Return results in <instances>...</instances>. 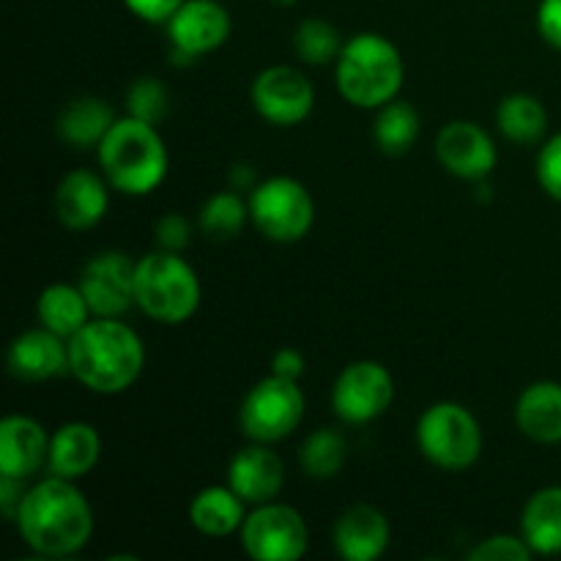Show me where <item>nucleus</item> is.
Returning a JSON list of instances; mask_svg holds the SVG:
<instances>
[{"label": "nucleus", "mask_w": 561, "mask_h": 561, "mask_svg": "<svg viewBox=\"0 0 561 561\" xmlns=\"http://www.w3.org/2000/svg\"><path fill=\"white\" fill-rule=\"evenodd\" d=\"M250 217L266 239L288 244L310 233L316 203L305 184L288 175H274L252 190Z\"/></svg>", "instance_id": "0eeeda50"}, {"label": "nucleus", "mask_w": 561, "mask_h": 561, "mask_svg": "<svg viewBox=\"0 0 561 561\" xmlns=\"http://www.w3.org/2000/svg\"><path fill=\"white\" fill-rule=\"evenodd\" d=\"M345 453H348L345 438L329 427H321V431L310 433L307 442L301 444L299 463L312 480H332L345 466Z\"/></svg>", "instance_id": "cd10ccee"}, {"label": "nucleus", "mask_w": 561, "mask_h": 561, "mask_svg": "<svg viewBox=\"0 0 561 561\" xmlns=\"http://www.w3.org/2000/svg\"><path fill=\"white\" fill-rule=\"evenodd\" d=\"M49 460V436L31 416H5L0 422V471L27 480Z\"/></svg>", "instance_id": "dca6fc26"}, {"label": "nucleus", "mask_w": 561, "mask_h": 561, "mask_svg": "<svg viewBox=\"0 0 561 561\" xmlns=\"http://www.w3.org/2000/svg\"><path fill=\"white\" fill-rule=\"evenodd\" d=\"M537 27L551 47L561 49V0H542L537 11Z\"/></svg>", "instance_id": "c9c22d12"}, {"label": "nucleus", "mask_w": 561, "mask_h": 561, "mask_svg": "<svg viewBox=\"0 0 561 561\" xmlns=\"http://www.w3.org/2000/svg\"><path fill=\"white\" fill-rule=\"evenodd\" d=\"M102 442L99 433L85 422H69L49 438V471L64 480H80L96 466Z\"/></svg>", "instance_id": "412c9836"}, {"label": "nucleus", "mask_w": 561, "mask_h": 561, "mask_svg": "<svg viewBox=\"0 0 561 561\" xmlns=\"http://www.w3.org/2000/svg\"><path fill=\"white\" fill-rule=\"evenodd\" d=\"M228 482L247 504L274 502L285 485V466L277 453L255 442L230 460Z\"/></svg>", "instance_id": "2eb2a0df"}, {"label": "nucleus", "mask_w": 561, "mask_h": 561, "mask_svg": "<svg viewBox=\"0 0 561 561\" xmlns=\"http://www.w3.org/2000/svg\"><path fill=\"white\" fill-rule=\"evenodd\" d=\"M272 373L279 378H290V381H299L305 376V356L294 348L277 351L272 362Z\"/></svg>", "instance_id": "e433bc0d"}, {"label": "nucleus", "mask_w": 561, "mask_h": 561, "mask_svg": "<svg viewBox=\"0 0 561 561\" xmlns=\"http://www.w3.org/2000/svg\"><path fill=\"white\" fill-rule=\"evenodd\" d=\"M36 312H38V321H42L44 329L60 334L64 340H71L88 323L91 307H88L80 285L55 283V285H49V288L42 290Z\"/></svg>", "instance_id": "393cba45"}, {"label": "nucleus", "mask_w": 561, "mask_h": 561, "mask_svg": "<svg viewBox=\"0 0 561 561\" xmlns=\"http://www.w3.org/2000/svg\"><path fill=\"white\" fill-rule=\"evenodd\" d=\"M75 480L49 477L22 496L16 526L27 546L42 557H71L82 551L93 535V510L71 485Z\"/></svg>", "instance_id": "f257e3e1"}, {"label": "nucleus", "mask_w": 561, "mask_h": 561, "mask_svg": "<svg viewBox=\"0 0 561 561\" xmlns=\"http://www.w3.org/2000/svg\"><path fill=\"white\" fill-rule=\"evenodd\" d=\"M520 433L537 444L561 442V383L537 381L524 389L515 405Z\"/></svg>", "instance_id": "aec40b11"}, {"label": "nucleus", "mask_w": 561, "mask_h": 561, "mask_svg": "<svg viewBox=\"0 0 561 561\" xmlns=\"http://www.w3.org/2000/svg\"><path fill=\"white\" fill-rule=\"evenodd\" d=\"M296 53L301 60L312 66H323L329 60H337L343 53V42H340L337 27L329 25L323 20H305L296 27Z\"/></svg>", "instance_id": "c756f323"}, {"label": "nucleus", "mask_w": 561, "mask_h": 561, "mask_svg": "<svg viewBox=\"0 0 561 561\" xmlns=\"http://www.w3.org/2000/svg\"><path fill=\"white\" fill-rule=\"evenodd\" d=\"M126 107H129V115L157 126L159 121L164 118V113H168V91H164L162 82L151 80V77L137 80L135 85L129 88Z\"/></svg>", "instance_id": "7c9ffc66"}, {"label": "nucleus", "mask_w": 561, "mask_h": 561, "mask_svg": "<svg viewBox=\"0 0 561 561\" xmlns=\"http://www.w3.org/2000/svg\"><path fill=\"white\" fill-rule=\"evenodd\" d=\"M531 548L524 537H510V535H496L482 540L474 551L469 553L471 561H529Z\"/></svg>", "instance_id": "2f4dec72"}, {"label": "nucleus", "mask_w": 561, "mask_h": 561, "mask_svg": "<svg viewBox=\"0 0 561 561\" xmlns=\"http://www.w3.org/2000/svg\"><path fill=\"white\" fill-rule=\"evenodd\" d=\"M252 104L257 115L274 126H296L312 113V82L294 66H272L252 82Z\"/></svg>", "instance_id": "9b49d317"}, {"label": "nucleus", "mask_w": 561, "mask_h": 561, "mask_svg": "<svg viewBox=\"0 0 561 561\" xmlns=\"http://www.w3.org/2000/svg\"><path fill=\"white\" fill-rule=\"evenodd\" d=\"M115 113L104 99L82 96L75 99L58 118V135L75 148H91L104 140L110 126L115 124Z\"/></svg>", "instance_id": "b1692460"}, {"label": "nucleus", "mask_w": 561, "mask_h": 561, "mask_svg": "<svg viewBox=\"0 0 561 561\" xmlns=\"http://www.w3.org/2000/svg\"><path fill=\"white\" fill-rule=\"evenodd\" d=\"M146 351L131 327L115 318L88 321L69 340V370L77 381L99 394H118L137 381Z\"/></svg>", "instance_id": "f03ea898"}, {"label": "nucleus", "mask_w": 561, "mask_h": 561, "mask_svg": "<svg viewBox=\"0 0 561 561\" xmlns=\"http://www.w3.org/2000/svg\"><path fill=\"white\" fill-rule=\"evenodd\" d=\"M135 301L159 323H184L201 307V279L175 252H151L137 261Z\"/></svg>", "instance_id": "39448f33"}, {"label": "nucleus", "mask_w": 561, "mask_h": 561, "mask_svg": "<svg viewBox=\"0 0 561 561\" xmlns=\"http://www.w3.org/2000/svg\"><path fill=\"white\" fill-rule=\"evenodd\" d=\"M190 222H186L181 214H168V217L159 219L157 225V239L164 250L181 252L186 244H190Z\"/></svg>", "instance_id": "72a5a7b5"}, {"label": "nucleus", "mask_w": 561, "mask_h": 561, "mask_svg": "<svg viewBox=\"0 0 561 561\" xmlns=\"http://www.w3.org/2000/svg\"><path fill=\"white\" fill-rule=\"evenodd\" d=\"M11 376L22 381H47L69 370V343L49 329H31L9 348Z\"/></svg>", "instance_id": "a211bd4d"}, {"label": "nucleus", "mask_w": 561, "mask_h": 561, "mask_svg": "<svg viewBox=\"0 0 561 561\" xmlns=\"http://www.w3.org/2000/svg\"><path fill=\"white\" fill-rule=\"evenodd\" d=\"M496 124L507 140L529 146V142H537L546 135L548 113L540 99L529 96V93H513V96L502 99V104H499Z\"/></svg>", "instance_id": "a878e982"}, {"label": "nucleus", "mask_w": 561, "mask_h": 561, "mask_svg": "<svg viewBox=\"0 0 561 561\" xmlns=\"http://www.w3.org/2000/svg\"><path fill=\"white\" fill-rule=\"evenodd\" d=\"M244 499L233 488H203L190 504V524L206 537H228L244 524Z\"/></svg>", "instance_id": "4be33fe9"}, {"label": "nucleus", "mask_w": 561, "mask_h": 561, "mask_svg": "<svg viewBox=\"0 0 561 561\" xmlns=\"http://www.w3.org/2000/svg\"><path fill=\"white\" fill-rule=\"evenodd\" d=\"M400 49L381 33H359L343 44L337 58V88L345 102L362 110H381L403 88Z\"/></svg>", "instance_id": "20e7f679"}, {"label": "nucleus", "mask_w": 561, "mask_h": 561, "mask_svg": "<svg viewBox=\"0 0 561 561\" xmlns=\"http://www.w3.org/2000/svg\"><path fill=\"white\" fill-rule=\"evenodd\" d=\"M394 400L392 373L378 362H354L337 376L332 389L334 414L348 425L378 420Z\"/></svg>", "instance_id": "9d476101"}, {"label": "nucleus", "mask_w": 561, "mask_h": 561, "mask_svg": "<svg viewBox=\"0 0 561 561\" xmlns=\"http://www.w3.org/2000/svg\"><path fill=\"white\" fill-rule=\"evenodd\" d=\"M520 531L535 553H561V485L542 488L526 502Z\"/></svg>", "instance_id": "5701e85b"}, {"label": "nucleus", "mask_w": 561, "mask_h": 561, "mask_svg": "<svg viewBox=\"0 0 561 561\" xmlns=\"http://www.w3.org/2000/svg\"><path fill=\"white\" fill-rule=\"evenodd\" d=\"M334 548L345 561H376L389 548V520L370 504L348 507L334 524Z\"/></svg>", "instance_id": "f3484780"}, {"label": "nucleus", "mask_w": 561, "mask_h": 561, "mask_svg": "<svg viewBox=\"0 0 561 561\" xmlns=\"http://www.w3.org/2000/svg\"><path fill=\"white\" fill-rule=\"evenodd\" d=\"M250 214V206H244L236 192H217L208 197V203L201 211V228L208 239H233Z\"/></svg>", "instance_id": "c85d7f7f"}, {"label": "nucleus", "mask_w": 561, "mask_h": 561, "mask_svg": "<svg viewBox=\"0 0 561 561\" xmlns=\"http://www.w3.org/2000/svg\"><path fill=\"white\" fill-rule=\"evenodd\" d=\"M416 442L431 463L447 471L469 469L482 453V431L466 405L436 403L420 416Z\"/></svg>", "instance_id": "423d86ee"}, {"label": "nucleus", "mask_w": 561, "mask_h": 561, "mask_svg": "<svg viewBox=\"0 0 561 561\" xmlns=\"http://www.w3.org/2000/svg\"><path fill=\"white\" fill-rule=\"evenodd\" d=\"M99 164L118 192L148 195L168 175V148L157 126L129 115L115 121L99 142Z\"/></svg>", "instance_id": "7ed1b4c3"}, {"label": "nucleus", "mask_w": 561, "mask_h": 561, "mask_svg": "<svg viewBox=\"0 0 561 561\" xmlns=\"http://www.w3.org/2000/svg\"><path fill=\"white\" fill-rule=\"evenodd\" d=\"M107 206V184L91 170H71L69 175L60 179L58 192H55V211H58V219L66 228H93L104 219Z\"/></svg>", "instance_id": "6ab92c4d"}, {"label": "nucleus", "mask_w": 561, "mask_h": 561, "mask_svg": "<svg viewBox=\"0 0 561 561\" xmlns=\"http://www.w3.org/2000/svg\"><path fill=\"white\" fill-rule=\"evenodd\" d=\"M537 179L542 190L561 203V131L542 146L537 159Z\"/></svg>", "instance_id": "473e14b6"}, {"label": "nucleus", "mask_w": 561, "mask_h": 561, "mask_svg": "<svg viewBox=\"0 0 561 561\" xmlns=\"http://www.w3.org/2000/svg\"><path fill=\"white\" fill-rule=\"evenodd\" d=\"M436 157L458 179H485L496 168V146L482 126L453 121L436 137Z\"/></svg>", "instance_id": "4468645a"}, {"label": "nucleus", "mask_w": 561, "mask_h": 561, "mask_svg": "<svg viewBox=\"0 0 561 561\" xmlns=\"http://www.w3.org/2000/svg\"><path fill=\"white\" fill-rule=\"evenodd\" d=\"M126 9L146 22H168L175 11L184 5V0H124Z\"/></svg>", "instance_id": "f704fd0d"}, {"label": "nucleus", "mask_w": 561, "mask_h": 561, "mask_svg": "<svg viewBox=\"0 0 561 561\" xmlns=\"http://www.w3.org/2000/svg\"><path fill=\"white\" fill-rule=\"evenodd\" d=\"M241 546L255 561H296L310 548V529L299 510L266 502L241 524Z\"/></svg>", "instance_id": "1a4fd4ad"}, {"label": "nucleus", "mask_w": 561, "mask_h": 561, "mask_svg": "<svg viewBox=\"0 0 561 561\" xmlns=\"http://www.w3.org/2000/svg\"><path fill=\"white\" fill-rule=\"evenodd\" d=\"M416 137H420V113L409 102L398 99L383 104L376 118V142L381 151L400 157L414 146Z\"/></svg>", "instance_id": "bb28decb"}, {"label": "nucleus", "mask_w": 561, "mask_h": 561, "mask_svg": "<svg viewBox=\"0 0 561 561\" xmlns=\"http://www.w3.org/2000/svg\"><path fill=\"white\" fill-rule=\"evenodd\" d=\"M137 263L124 252H102L82 268L80 290L96 318H118L135 301Z\"/></svg>", "instance_id": "f8f14e48"}, {"label": "nucleus", "mask_w": 561, "mask_h": 561, "mask_svg": "<svg viewBox=\"0 0 561 561\" xmlns=\"http://www.w3.org/2000/svg\"><path fill=\"white\" fill-rule=\"evenodd\" d=\"M168 33L181 55L197 58L228 42L230 14L217 0H184L168 20Z\"/></svg>", "instance_id": "ddd939ff"}, {"label": "nucleus", "mask_w": 561, "mask_h": 561, "mask_svg": "<svg viewBox=\"0 0 561 561\" xmlns=\"http://www.w3.org/2000/svg\"><path fill=\"white\" fill-rule=\"evenodd\" d=\"M305 420V394L299 381L268 376L250 389L241 403V427L257 444L288 438Z\"/></svg>", "instance_id": "6e6552de"}]
</instances>
